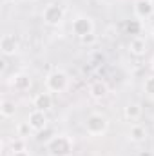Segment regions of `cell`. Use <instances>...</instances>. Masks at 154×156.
<instances>
[{
	"instance_id": "cell-15",
	"label": "cell",
	"mask_w": 154,
	"mask_h": 156,
	"mask_svg": "<svg viewBox=\"0 0 154 156\" xmlns=\"http://www.w3.org/2000/svg\"><path fill=\"white\" fill-rule=\"evenodd\" d=\"M16 113V105L11 100H2L0 102V115L4 118H13Z\"/></svg>"
},
{
	"instance_id": "cell-21",
	"label": "cell",
	"mask_w": 154,
	"mask_h": 156,
	"mask_svg": "<svg viewBox=\"0 0 154 156\" xmlns=\"http://www.w3.org/2000/svg\"><path fill=\"white\" fill-rule=\"evenodd\" d=\"M0 2H2L4 5H7V4H11V2H15V0H0Z\"/></svg>"
},
{
	"instance_id": "cell-14",
	"label": "cell",
	"mask_w": 154,
	"mask_h": 156,
	"mask_svg": "<svg viewBox=\"0 0 154 156\" xmlns=\"http://www.w3.org/2000/svg\"><path fill=\"white\" fill-rule=\"evenodd\" d=\"M145 138H147V129H145L143 125H140V123L131 125V129H129V140H131V142L140 144V142H143Z\"/></svg>"
},
{
	"instance_id": "cell-20",
	"label": "cell",
	"mask_w": 154,
	"mask_h": 156,
	"mask_svg": "<svg viewBox=\"0 0 154 156\" xmlns=\"http://www.w3.org/2000/svg\"><path fill=\"white\" fill-rule=\"evenodd\" d=\"M11 156H31L27 153V149L26 151H16V153H11Z\"/></svg>"
},
{
	"instance_id": "cell-16",
	"label": "cell",
	"mask_w": 154,
	"mask_h": 156,
	"mask_svg": "<svg viewBox=\"0 0 154 156\" xmlns=\"http://www.w3.org/2000/svg\"><path fill=\"white\" fill-rule=\"evenodd\" d=\"M125 29H127V33H129V35L140 37V35H142V29H143V24H142V20H140V18H134V20H129V22H127Z\"/></svg>"
},
{
	"instance_id": "cell-19",
	"label": "cell",
	"mask_w": 154,
	"mask_h": 156,
	"mask_svg": "<svg viewBox=\"0 0 154 156\" xmlns=\"http://www.w3.org/2000/svg\"><path fill=\"white\" fill-rule=\"evenodd\" d=\"M80 40H82V44L91 45V44H94V42H96V35L93 33V35H87V37H83V38H80Z\"/></svg>"
},
{
	"instance_id": "cell-10",
	"label": "cell",
	"mask_w": 154,
	"mask_h": 156,
	"mask_svg": "<svg viewBox=\"0 0 154 156\" xmlns=\"http://www.w3.org/2000/svg\"><path fill=\"white\" fill-rule=\"evenodd\" d=\"M89 94L94 100H103L109 94V87H107V83L103 80H96V82H93L89 85Z\"/></svg>"
},
{
	"instance_id": "cell-2",
	"label": "cell",
	"mask_w": 154,
	"mask_h": 156,
	"mask_svg": "<svg viewBox=\"0 0 154 156\" xmlns=\"http://www.w3.org/2000/svg\"><path fill=\"white\" fill-rule=\"evenodd\" d=\"M83 125H85L87 134H91V136H102L109 129V118L105 116V115H102V113H91L89 116L85 118Z\"/></svg>"
},
{
	"instance_id": "cell-8",
	"label": "cell",
	"mask_w": 154,
	"mask_h": 156,
	"mask_svg": "<svg viewBox=\"0 0 154 156\" xmlns=\"http://www.w3.org/2000/svg\"><path fill=\"white\" fill-rule=\"evenodd\" d=\"M9 85H11L15 91L24 93V91H29V89H31L33 82H31V76H29L27 73H16V75H13V76H11Z\"/></svg>"
},
{
	"instance_id": "cell-22",
	"label": "cell",
	"mask_w": 154,
	"mask_h": 156,
	"mask_svg": "<svg viewBox=\"0 0 154 156\" xmlns=\"http://www.w3.org/2000/svg\"><path fill=\"white\" fill-rule=\"evenodd\" d=\"M151 35H152V38H154V27H152V31H151Z\"/></svg>"
},
{
	"instance_id": "cell-11",
	"label": "cell",
	"mask_w": 154,
	"mask_h": 156,
	"mask_svg": "<svg viewBox=\"0 0 154 156\" xmlns=\"http://www.w3.org/2000/svg\"><path fill=\"white\" fill-rule=\"evenodd\" d=\"M33 105H35V109L47 113V111L53 107V96H51V93H49V91H47V93H38V94L33 98Z\"/></svg>"
},
{
	"instance_id": "cell-6",
	"label": "cell",
	"mask_w": 154,
	"mask_h": 156,
	"mask_svg": "<svg viewBox=\"0 0 154 156\" xmlns=\"http://www.w3.org/2000/svg\"><path fill=\"white\" fill-rule=\"evenodd\" d=\"M47 115H45V111H38V109H33L31 113H29V116H27V123H29V127H31V131H35V133H42L44 129H47Z\"/></svg>"
},
{
	"instance_id": "cell-12",
	"label": "cell",
	"mask_w": 154,
	"mask_h": 156,
	"mask_svg": "<svg viewBox=\"0 0 154 156\" xmlns=\"http://www.w3.org/2000/svg\"><path fill=\"white\" fill-rule=\"evenodd\" d=\"M142 113H143V109H142V105L136 104V102H129V104L123 107V116L127 118L129 122H138V120L142 118Z\"/></svg>"
},
{
	"instance_id": "cell-3",
	"label": "cell",
	"mask_w": 154,
	"mask_h": 156,
	"mask_svg": "<svg viewBox=\"0 0 154 156\" xmlns=\"http://www.w3.org/2000/svg\"><path fill=\"white\" fill-rule=\"evenodd\" d=\"M69 87V75L62 69H54L45 76V89L49 93H64Z\"/></svg>"
},
{
	"instance_id": "cell-1",
	"label": "cell",
	"mask_w": 154,
	"mask_h": 156,
	"mask_svg": "<svg viewBox=\"0 0 154 156\" xmlns=\"http://www.w3.org/2000/svg\"><path fill=\"white\" fill-rule=\"evenodd\" d=\"M45 149H47L49 156H71L73 149H75V142L67 134H54L47 142Z\"/></svg>"
},
{
	"instance_id": "cell-17",
	"label": "cell",
	"mask_w": 154,
	"mask_h": 156,
	"mask_svg": "<svg viewBox=\"0 0 154 156\" xmlns=\"http://www.w3.org/2000/svg\"><path fill=\"white\" fill-rule=\"evenodd\" d=\"M26 140L24 136H16L15 140H11V153H16V151H26Z\"/></svg>"
},
{
	"instance_id": "cell-4",
	"label": "cell",
	"mask_w": 154,
	"mask_h": 156,
	"mask_svg": "<svg viewBox=\"0 0 154 156\" xmlns=\"http://www.w3.org/2000/svg\"><path fill=\"white\" fill-rule=\"evenodd\" d=\"M64 18H65V11H64V7L58 5V4H49V5H45V9H44V13H42L44 24H47V26H51V27L60 26V24L64 22Z\"/></svg>"
},
{
	"instance_id": "cell-7",
	"label": "cell",
	"mask_w": 154,
	"mask_h": 156,
	"mask_svg": "<svg viewBox=\"0 0 154 156\" xmlns=\"http://www.w3.org/2000/svg\"><path fill=\"white\" fill-rule=\"evenodd\" d=\"M18 40L15 35H11V33H5L2 38H0V51H2V55L4 56H15L16 53H18Z\"/></svg>"
},
{
	"instance_id": "cell-9",
	"label": "cell",
	"mask_w": 154,
	"mask_h": 156,
	"mask_svg": "<svg viewBox=\"0 0 154 156\" xmlns=\"http://www.w3.org/2000/svg\"><path fill=\"white\" fill-rule=\"evenodd\" d=\"M134 15L140 20H147L154 15V2L152 0H138L134 4Z\"/></svg>"
},
{
	"instance_id": "cell-13",
	"label": "cell",
	"mask_w": 154,
	"mask_h": 156,
	"mask_svg": "<svg viewBox=\"0 0 154 156\" xmlns=\"http://www.w3.org/2000/svg\"><path fill=\"white\" fill-rule=\"evenodd\" d=\"M129 53L134 55V56H143L147 53V42H145V38L134 37L131 40V44H129Z\"/></svg>"
},
{
	"instance_id": "cell-23",
	"label": "cell",
	"mask_w": 154,
	"mask_h": 156,
	"mask_svg": "<svg viewBox=\"0 0 154 156\" xmlns=\"http://www.w3.org/2000/svg\"><path fill=\"white\" fill-rule=\"evenodd\" d=\"M152 69H154V58H152Z\"/></svg>"
},
{
	"instance_id": "cell-5",
	"label": "cell",
	"mask_w": 154,
	"mask_h": 156,
	"mask_svg": "<svg viewBox=\"0 0 154 156\" xmlns=\"http://www.w3.org/2000/svg\"><path fill=\"white\" fill-rule=\"evenodd\" d=\"M71 29H73V33L76 35L78 38H83V37L94 33V22H93V18L87 16V15H78L76 18H73Z\"/></svg>"
},
{
	"instance_id": "cell-18",
	"label": "cell",
	"mask_w": 154,
	"mask_h": 156,
	"mask_svg": "<svg viewBox=\"0 0 154 156\" xmlns=\"http://www.w3.org/2000/svg\"><path fill=\"white\" fill-rule=\"evenodd\" d=\"M143 91H145L147 96L154 98V75L145 78V82H143Z\"/></svg>"
}]
</instances>
